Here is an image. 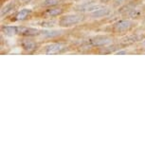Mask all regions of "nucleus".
<instances>
[{
	"label": "nucleus",
	"instance_id": "obj_1",
	"mask_svg": "<svg viewBox=\"0 0 145 145\" xmlns=\"http://www.w3.org/2000/svg\"><path fill=\"white\" fill-rule=\"evenodd\" d=\"M1 31L6 36L19 35L22 37H33L41 35L43 31H40L39 29L36 28L25 26H3L1 28Z\"/></svg>",
	"mask_w": 145,
	"mask_h": 145
},
{
	"label": "nucleus",
	"instance_id": "obj_2",
	"mask_svg": "<svg viewBox=\"0 0 145 145\" xmlns=\"http://www.w3.org/2000/svg\"><path fill=\"white\" fill-rule=\"evenodd\" d=\"M84 20V15L81 13H73V14L62 15L58 21V25L61 28H71Z\"/></svg>",
	"mask_w": 145,
	"mask_h": 145
},
{
	"label": "nucleus",
	"instance_id": "obj_3",
	"mask_svg": "<svg viewBox=\"0 0 145 145\" xmlns=\"http://www.w3.org/2000/svg\"><path fill=\"white\" fill-rule=\"evenodd\" d=\"M136 23L129 19H123V20L117 21L116 23L113 24L112 29L113 31L117 32V33H122V32H127L130 29H132L135 27Z\"/></svg>",
	"mask_w": 145,
	"mask_h": 145
},
{
	"label": "nucleus",
	"instance_id": "obj_4",
	"mask_svg": "<svg viewBox=\"0 0 145 145\" xmlns=\"http://www.w3.org/2000/svg\"><path fill=\"white\" fill-rule=\"evenodd\" d=\"M67 50V45L64 43H52L46 46L44 48L43 52L46 55H55V54L62 53Z\"/></svg>",
	"mask_w": 145,
	"mask_h": 145
},
{
	"label": "nucleus",
	"instance_id": "obj_5",
	"mask_svg": "<svg viewBox=\"0 0 145 145\" xmlns=\"http://www.w3.org/2000/svg\"><path fill=\"white\" fill-rule=\"evenodd\" d=\"M112 43V39L106 35H97L89 39V44L93 46H103Z\"/></svg>",
	"mask_w": 145,
	"mask_h": 145
},
{
	"label": "nucleus",
	"instance_id": "obj_6",
	"mask_svg": "<svg viewBox=\"0 0 145 145\" xmlns=\"http://www.w3.org/2000/svg\"><path fill=\"white\" fill-rule=\"evenodd\" d=\"M32 14V10L31 9H22L20 10H17L14 14L12 15V21L17 22V21H25L29 17H31Z\"/></svg>",
	"mask_w": 145,
	"mask_h": 145
},
{
	"label": "nucleus",
	"instance_id": "obj_7",
	"mask_svg": "<svg viewBox=\"0 0 145 145\" xmlns=\"http://www.w3.org/2000/svg\"><path fill=\"white\" fill-rule=\"evenodd\" d=\"M20 46L24 50L29 53L33 52L38 48L37 43H35L34 41H32L31 39H22L20 42Z\"/></svg>",
	"mask_w": 145,
	"mask_h": 145
},
{
	"label": "nucleus",
	"instance_id": "obj_8",
	"mask_svg": "<svg viewBox=\"0 0 145 145\" xmlns=\"http://www.w3.org/2000/svg\"><path fill=\"white\" fill-rule=\"evenodd\" d=\"M112 10L110 9H108V8H105V6L100 8V9H98L97 10H94V12H90V16H91L92 18H102V17H105V16H108L109 14L111 13Z\"/></svg>",
	"mask_w": 145,
	"mask_h": 145
},
{
	"label": "nucleus",
	"instance_id": "obj_9",
	"mask_svg": "<svg viewBox=\"0 0 145 145\" xmlns=\"http://www.w3.org/2000/svg\"><path fill=\"white\" fill-rule=\"evenodd\" d=\"M64 12V9L61 7H52L48 8L45 12V15L48 16V17H57V16L61 15Z\"/></svg>",
	"mask_w": 145,
	"mask_h": 145
},
{
	"label": "nucleus",
	"instance_id": "obj_10",
	"mask_svg": "<svg viewBox=\"0 0 145 145\" xmlns=\"http://www.w3.org/2000/svg\"><path fill=\"white\" fill-rule=\"evenodd\" d=\"M62 34V31H55V29H46V31H43L41 35L45 38H55V37H58L60 35Z\"/></svg>",
	"mask_w": 145,
	"mask_h": 145
},
{
	"label": "nucleus",
	"instance_id": "obj_11",
	"mask_svg": "<svg viewBox=\"0 0 145 145\" xmlns=\"http://www.w3.org/2000/svg\"><path fill=\"white\" fill-rule=\"evenodd\" d=\"M65 2V0H45L41 6L44 8H52V7H57L59 5L63 4Z\"/></svg>",
	"mask_w": 145,
	"mask_h": 145
},
{
	"label": "nucleus",
	"instance_id": "obj_12",
	"mask_svg": "<svg viewBox=\"0 0 145 145\" xmlns=\"http://www.w3.org/2000/svg\"><path fill=\"white\" fill-rule=\"evenodd\" d=\"M16 8H17V6H16V4L14 3V2H12V3L7 4L4 8H2V10H1V16L3 17L5 14H8V13H10V12H12L13 10H15Z\"/></svg>",
	"mask_w": 145,
	"mask_h": 145
},
{
	"label": "nucleus",
	"instance_id": "obj_13",
	"mask_svg": "<svg viewBox=\"0 0 145 145\" xmlns=\"http://www.w3.org/2000/svg\"><path fill=\"white\" fill-rule=\"evenodd\" d=\"M14 3L16 4V6H25V5H28L31 2V0H14Z\"/></svg>",
	"mask_w": 145,
	"mask_h": 145
},
{
	"label": "nucleus",
	"instance_id": "obj_14",
	"mask_svg": "<svg viewBox=\"0 0 145 145\" xmlns=\"http://www.w3.org/2000/svg\"><path fill=\"white\" fill-rule=\"evenodd\" d=\"M111 0H100V3H102V4H106V3H108V2H110Z\"/></svg>",
	"mask_w": 145,
	"mask_h": 145
},
{
	"label": "nucleus",
	"instance_id": "obj_15",
	"mask_svg": "<svg viewBox=\"0 0 145 145\" xmlns=\"http://www.w3.org/2000/svg\"><path fill=\"white\" fill-rule=\"evenodd\" d=\"M119 1H120V3H119V4H121L122 2H123V1H125V0H117V1L115 2V3H116V5L118 4V2H119Z\"/></svg>",
	"mask_w": 145,
	"mask_h": 145
},
{
	"label": "nucleus",
	"instance_id": "obj_16",
	"mask_svg": "<svg viewBox=\"0 0 145 145\" xmlns=\"http://www.w3.org/2000/svg\"><path fill=\"white\" fill-rule=\"evenodd\" d=\"M143 45H145V40L143 41Z\"/></svg>",
	"mask_w": 145,
	"mask_h": 145
}]
</instances>
